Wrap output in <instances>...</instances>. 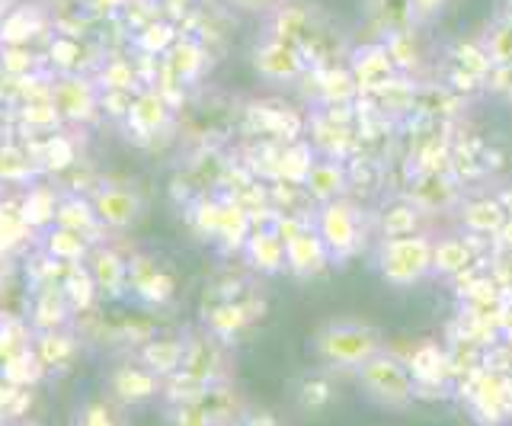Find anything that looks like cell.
Returning a JSON list of instances; mask_svg holds the SVG:
<instances>
[{
  "instance_id": "obj_1",
  "label": "cell",
  "mask_w": 512,
  "mask_h": 426,
  "mask_svg": "<svg viewBox=\"0 0 512 426\" xmlns=\"http://www.w3.org/2000/svg\"><path fill=\"white\" fill-rule=\"evenodd\" d=\"M266 0H240V7H263Z\"/></svg>"
}]
</instances>
